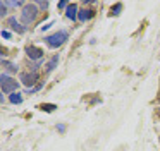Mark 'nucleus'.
Returning a JSON list of instances; mask_svg holds the SVG:
<instances>
[{"mask_svg": "<svg viewBox=\"0 0 160 151\" xmlns=\"http://www.w3.org/2000/svg\"><path fill=\"white\" fill-rule=\"evenodd\" d=\"M2 38L9 40V38H11V33H9V31H2Z\"/></svg>", "mask_w": 160, "mask_h": 151, "instance_id": "aec40b11", "label": "nucleus"}, {"mask_svg": "<svg viewBox=\"0 0 160 151\" xmlns=\"http://www.w3.org/2000/svg\"><path fill=\"white\" fill-rule=\"evenodd\" d=\"M36 5H38L40 7V9H48V2H36Z\"/></svg>", "mask_w": 160, "mask_h": 151, "instance_id": "a211bd4d", "label": "nucleus"}, {"mask_svg": "<svg viewBox=\"0 0 160 151\" xmlns=\"http://www.w3.org/2000/svg\"><path fill=\"white\" fill-rule=\"evenodd\" d=\"M19 81H21L24 86H28L29 89H31V86L35 88V86H36V81H38V72H21V76H19Z\"/></svg>", "mask_w": 160, "mask_h": 151, "instance_id": "20e7f679", "label": "nucleus"}, {"mask_svg": "<svg viewBox=\"0 0 160 151\" xmlns=\"http://www.w3.org/2000/svg\"><path fill=\"white\" fill-rule=\"evenodd\" d=\"M0 86H2V95H12V93H16V89H18L19 81L9 77L7 74H2V77H0Z\"/></svg>", "mask_w": 160, "mask_h": 151, "instance_id": "7ed1b4c3", "label": "nucleus"}, {"mask_svg": "<svg viewBox=\"0 0 160 151\" xmlns=\"http://www.w3.org/2000/svg\"><path fill=\"white\" fill-rule=\"evenodd\" d=\"M57 7H59V9H67V7H69V2H66V0H60V2L57 3Z\"/></svg>", "mask_w": 160, "mask_h": 151, "instance_id": "dca6fc26", "label": "nucleus"}, {"mask_svg": "<svg viewBox=\"0 0 160 151\" xmlns=\"http://www.w3.org/2000/svg\"><path fill=\"white\" fill-rule=\"evenodd\" d=\"M52 26H53V22H48V24H45V26L42 27V31H47V29H50Z\"/></svg>", "mask_w": 160, "mask_h": 151, "instance_id": "412c9836", "label": "nucleus"}, {"mask_svg": "<svg viewBox=\"0 0 160 151\" xmlns=\"http://www.w3.org/2000/svg\"><path fill=\"white\" fill-rule=\"evenodd\" d=\"M57 65H59V55H53V57L50 58L48 62H47V65H45V72H47V74L53 72V71H55Z\"/></svg>", "mask_w": 160, "mask_h": 151, "instance_id": "1a4fd4ad", "label": "nucleus"}, {"mask_svg": "<svg viewBox=\"0 0 160 151\" xmlns=\"http://www.w3.org/2000/svg\"><path fill=\"white\" fill-rule=\"evenodd\" d=\"M5 14H7V5H5V3H4V0H2V2H0V16L4 17Z\"/></svg>", "mask_w": 160, "mask_h": 151, "instance_id": "4468645a", "label": "nucleus"}, {"mask_svg": "<svg viewBox=\"0 0 160 151\" xmlns=\"http://www.w3.org/2000/svg\"><path fill=\"white\" fill-rule=\"evenodd\" d=\"M42 88H43V84H42V82H40V84H36V86H35V88L28 89V93H36V91H40V89H42Z\"/></svg>", "mask_w": 160, "mask_h": 151, "instance_id": "f3484780", "label": "nucleus"}, {"mask_svg": "<svg viewBox=\"0 0 160 151\" xmlns=\"http://www.w3.org/2000/svg\"><path fill=\"white\" fill-rule=\"evenodd\" d=\"M7 24H9V27H11L12 31H16V33H19V34H24L26 33V26H22L21 22H18L16 17H9Z\"/></svg>", "mask_w": 160, "mask_h": 151, "instance_id": "423d86ee", "label": "nucleus"}, {"mask_svg": "<svg viewBox=\"0 0 160 151\" xmlns=\"http://www.w3.org/2000/svg\"><path fill=\"white\" fill-rule=\"evenodd\" d=\"M40 14V7L36 5V3H24V7H22L21 10V21L22 24H31L36 21V17H38Z\"/></svg>", "mask_w": 160, "mask_h": 151, "instance_id": "f03ea898", "label": "nucleus"}, {"mask_svg": "<svg viewBox=\"0 0 160 151\" xmlns=\"http://www.w3.org/2000/svg\"><path fill=\"white\" fill-rule=\"evenodd\" d=\"M9 101H11L12 105H21V103H22V95L19 91L12 93V95L9 96Z\"/></svg>", "mask_w": 160, "mask_h": 151, "instance_id": "9b49d317", "label": "nucleus"}, {"mask_svg": "<svg viewBox=\"0 0 160 151\" xmlns=\"http://www.w3.org/2000/svg\"><path fill=\"white\" fill-rule=\"evenodd\" d=\"M158 112H160V108H158Z\"/></svg>", "mask_w": 160, "mask_h": 151, "instance_id": "5701e85b", "label": "nucleus"}, {"mask_svg": "<svg viewBox=\"0 0 160 151\" xmlns=\"http://www.w3.org/2000/svg\"><path fill=\"white\" fill-rule=\"evenodd\" d=\"M67 40H69V33H67L66 29H60V31H57V33H53V34L45 36V43H47L48 48H59V46H62Z\"/></svg>", "mask_w": 160, "mask_h": 151, "instance_id": "f257e3e1", "label": "nucleus"}, {"mask_svg": "<svg viewBox=\"0 0 160 151\" xmlns=\"http://www.w3.org/2000/svg\"><path fill=\"white\" fill-rule=\"evenodd\" d=\"M93 16H95V10L93 9H83V10H79L78 19H79L81 22H86V21H90Z\"/></svg>", "mask_w": 160, "mask_h": 151, "instance_id": "6e6552de", "label": "nucleus"}, {"mask_svg": "<svg viewBox=\"0 0 160 151\" xmlns=\"http://www.w3.org/2000/svg\"><path fill=\"white\" fill-rule=\"evenodd\" d=\"M78 16H79V10H78V5L76 3H69V7L66 9V17L71 21H76Z\"/></svg>", "mask_w": 160, "mask_h": 151, "instance_id": "0eeeda50", "label": "nucleus"}, {"mask_svg": "<svg viewBox=\"0 0 160 151\" xmlns=\"http://www.w3.org/2000/svg\"><path fill=\"white\" fill-rule=\"evenodd\" d=\"M2 67H5V71H7V72H11V74H14V72H18V65H16L14 62L2 60Z\"/></svg>", "mask_w": 160, "mask_h": 151, "instance_id": "9d476101", "label": "nucleus"}, {"mask_svg": "<svg viewBox=\"0 0 160 151\" xmlns=\"http://www.w3.org/2000/svg\"><path fill=\"white\" fill-rule=\"evenodd\" d=\"M4 3L7 7H24V3L19 2V0H18V2H9V0H4Z\"/></svg>", "mask_w": 160, "mask_h": 151, "instance_id": "ddd939ff", "label": "nucleus"}, {"mask_svg": "<svg viewBox=\"0 0 160 151\" xmlns=\"http://www.w3.org/2000/svg\"><path fill=\"white\" fill-rule=\"evenodd\" d=\"M26 55H28L31 60H42L43 58V50L40 46H35V45H31V46L26 48Z\"/></svg>", "mask_w": 160, "mask_h": 151, "instance_id": "39448f33", "label": "nucleus"}, {"mask_svg": "<svg viewBox=\"0 0 160 151\" xmlns=\"http://www.w3.org/2000/svg\"><path fill=\"white\" fill-rule=\"evenodd\" d=\"M122 7H124V5H122L121 2H119V3H115V5H112V10H110V14H112V16H119V14L122 12Z\"/></svg>", "mask_w": 160, "mask_h": 151, "instance_id": "f8f14e48", "label": "nucleus"}, {"mask_svg": "<svg viewBox=\"0 0 160 151\" xmlns=\"http://www.w3.org/2000/svg\"><path fill=\"white\" fill-rule=\"evenodd\" d=\"M40 108H42V110H47V112H53V110H55V105H42Z\"/></svg>", "mask_w": 160, "mask_h": 151, "instance_id": "2eb2a0df", "label": "nucleus"}, {"mask_svg": "<svg viewBox=\"0 0 160 151\" xmlns=\"http://www.w3.org/2000/svg\"><path fill=\"white\" fill-rule=\"evenodd\" d=\"M57 130H59V132H66V125H64V124H59V125H57Z\"/></svg>", "mask_w": 160, "mask_h": 151, "instance_id": "6ab92c4d", "label": "nucleus"}, {"mask_svg": "<svg viewBox=\"0 0 160 151\" xmlns=\"http://www.w3.org/2000/svg\"><path fill=\"white\" fill-rule=\"evenodd\" d=\"M158 100H160V96H158Z\"/></svg>", "mask_w": 160, "mask_h": 151, "instance_id": "4be33fe9", "label": "nucleus"}]
</instances>
